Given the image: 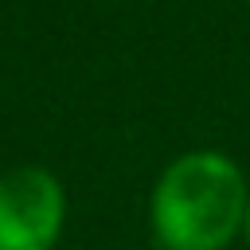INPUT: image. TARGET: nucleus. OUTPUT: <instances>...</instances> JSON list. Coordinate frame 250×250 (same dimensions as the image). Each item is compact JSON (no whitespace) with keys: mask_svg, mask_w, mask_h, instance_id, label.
I'll return each instance as SVG.
<instances>
[{"mask_svg":"<svg viewBox=\"0 0 250 250\" xmlns=\"http://www.w3.org/2000/svg\"><path fill=\"white\" fill-rule=\"evenodd\" d=\"M250 184L219 148H191L164 164L148 195V230L160 250H227L242 238Z\"/></svg>","mask_w":250,"mask_h":250,"instance_id":"1","label":"nucleus"},{"mask_svg":"<svg viewBox=\"0 0 250 250\" xmlns=\"http://www.w3.org/2000/svg\"><path fill=\"white\" fill-rule=\"evenodd\" d=\"M66 227V188L43 164L0 172V250H55Z\"/></svg>","mask_w":250,"mask_h":250,"instance_id":"2","label":"nucleus"},{"mask_svg":"<svg viewBox=\"0 0 250 250\" xmlns=\"http://www.w3.org/2000/svg\"><path fill=\"white\" fill-rule=\"evenodd\" d=\"M242 238H246V246H250V203H246V223H242Z\"/></svg>","mask_w":250,"mask_h":250,"instance_id":"3","label":"nucleus"},{"mask_svg":"<svg viewBox=\"0 0 250 250\" xmlns=\"http://www.w3.org/2000/svg\"><path fill=\"white\" fill-rule=\"evenodd\" d=\"M246 4H250V0H246Z\"/></svg>","mask_w":250,"mask_h":250,"instance_id":"4","label":"nucleus"}]
</instances>
